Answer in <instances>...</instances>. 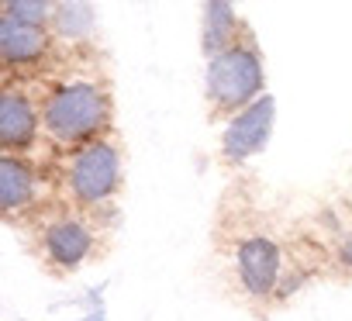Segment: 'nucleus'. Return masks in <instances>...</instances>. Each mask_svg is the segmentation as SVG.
<instances>
[{
	"instance_id": "4",
	"label": "nucleus",
	"mask_w": 352,
	"mask_h": 321,
	"mask_svg": "<svg viewBox=\"0 0 352 321\" xmlns=\"http://www.w3.org/2000/svg\"><path fill=\"white\" fill-rule=\"evenodd\" d=\"M235 269L249 297L266 300L280 283V245L266 235H249L235 249Z\"/></svg>"
},
{
	"instance_id": "8",
	"label": "nucleus",
	"mask_w": 352,
	"mask_h": 321,
	"mask_svg": "<svg viewBox=\"0 0 352 321\" xmlns=\"http://www.w3.org/2000/svg\"><path fill=\"white\" fill-rule=\"evenodd\" d=\"M35 135V107L21 93H4L0 97V142L8 148L28 145Z\"/></svg>"
},
{
	"instance_id": "12",
	"label": "nucleus",
	"mask_w": 352,
	"mask_h": 321,
	"mask_svg": "<svg viewBox=\"0 0 352 321\" xmlns=\"http://www.w3.org/2000/svg\"><path fill=\"white\" fill-rule=\"evenodd\" d=\"M52 11V0H8V18L25 21V25H38L49 18Z\"/></svg>"
},
{
	"instance_id": "6",
	"label": "nucleus",
	"mask_w": 352,
	"mask_h": 321,
	"mask_svg": "<svg viewBox=\"0 0 352 321\" xmlns=\"http://www.w3.org/2000/svg\"><path fill=\"white\" fill-rule=\"evenodd\" d=\"M42 249H45V256H49L52 266L73 269V266H80V263L90 256L94 235H90V228H87L83 221H76V218H59V221H52V225L45 228Z\"/></svg>"
},
{
	"instance_id": "3",
	"label": "nucleus",
	"mask_w": 352,
	"mask_h": 321,
	"mask_svg": "<svg viewBox=\"0 0 352 321\" xmlns=\"http://www.w3.org/2000/svg\"><path fill=\"white\" fill-rule=\"evenodd\" d=\"M121 177L118 148L107 142H90L69 166V190L83 204H104L114 197Z\"/></svg>"
},
{
	"instance_id": "9",
	"label": "nucleus",
	"mask_w": 352,
	"mask_h": 321,
	"mask_svg": "<svg viewBox=\"0 0 352 321\" xmlns=\"http://www.w3.org/2000/svg\"><path fill=\"white\" fill-rule=\"evenodd\" d=\"M32 190H35V177L21 159L14 155L0 159V208H4L8 218L32 201Z\"/></svg>"
},
{
	"instance_id": "1",
	"label": "nucleus",
	"mask_w": 352,
	"mask_h": 321,
	"mask_svg": "<svg viewBox=\"0 0 352 321\" xmlns=\"http://www.w3.org/2000/svg\"><path fill=\"white\" fill-rule=\"evenodd\" d=\"M107 121V104L97 87L69 83L59 87L45 104V128L56 142H83Z\"/></svg>"
},
{
	"instance_id": "11",
	"label": "nucleus",
	"mask_w": 352,
	"mask_h": 321,
	"mask_svg": "<svg viewBox=\"0 0 352 321\" xmlns=\"http://www.w3.org/2000/svg\"><path fill=\"white\" fill-rule=\"evenodd\" d=\"M56 21H59V35L83 38L94 25V11H90L87 0H66V4L59 8V14H56Z\"/></svg>"
},
{
	"instance_id": "7",
	"label": "nucleus",
	"mask_w": 352,
	"mask_h": 321,
	"mask_svg": "<svg viewBox=\"0 0 352 321\" xmlns=\"http://www.w3.org/2000/svg\"><path fill=\"white\" fill-rule=\"evenodd\" d=\"M45 52V35L38 25H25L14 18L0 21V56L4 63H28Z\"/></svg>"
},
{
	"instance_id": "5",
	"label": "nucleus",
	"mask_w": 352,
	"mask_h": 321,
	"mask_svg": "<svg viewBox=\"0 0 352 321\" xmlns=\"http://www.w3.org/2000/svg\"><path fill=\"white\" fill-rule=\"evenodd\" d=\"M273 114H276V100L273 97H259L256 104H249L228 128H225V155L232 163H245L249 155L263 152L273 131Z\"/></svg>"
},
{
	"instance_id": "14",
	"label": "nucleus",
	"mask_w": 352,
	"mask_h": 321,
	"mask_svg": "<svg viewBox=\"0 0 352 321\" xmlns=\"http://www.w3.org/2000/svg\"><path fill=\"white\" fill-rule=\"evenodd\" d=\"M80 321H104V304H97V307H90V314H83Z\"/></svg>"
},
{
	"instance_id": "10",
	"label": "nucleus",
	"mask_w": 352,
	"mask_h": 321,
	"mask_svg": "<svg viewBox=\"0 0 352 321\" xmlns=\"http://www.w3.org/2000/svg\"><path fill=\"white\" fill-rule=\"evenodd\" d=\"M232 28H235L232 0H208V8H204V52L208 56L225 52L232 42Z\"/></svg>"
},
{
	"instance_id": "13",
	"label": "nucleus",
	"mask_w": 352,
	"mask_h": 321,
	"mask_svg": "<svg viewBox=\"0 0 352 321\" xmlns=\"http://www.w3.org/2000/svg\"><path fill=\"white\" fill-rule=\"evenodd\" d=\"M338 263H342L345 269H352V232H345L342 242H338Z\"/></svg>"
},
{
	"instance_id": "2",
	"label": "nucleus",
	"mask_w": 352,
	"mask_h": 321,
	"mask_svg": "<svg viewBox=\"0 0 352 321\" xmlns=\"http://www.w3.org/2000/svg\"><path fill=\"white\" fill-rule=\"evenodd\" d=\"M263 87V66L252 49L228 45L208 66V97L221 107H242Z\"/></svg>"
}]
</instances>
